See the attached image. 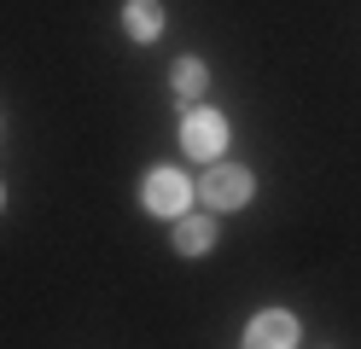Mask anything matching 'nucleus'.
<instances>
[{"label":"nucleus","instance_id":"1","mask_svg":"<svg viewBox=\"0 0 361 349\" xmlns=\"http://www.w3.org/2000/svg\"><path fill=\"white\" fill-rule=\"evenodd\" d=\"M228 116L210 111V105H192L187 116H180V152L198 157V163H216L221 152H228Z\"/></svg>","mask_w":361,"mask_h":349},{"label":"nucleus","instance_id":"2","mask_svg":"<svg viewBox=\"0 0 361 349\" xmlns=\"http://www.w3.org/2000/svg\"><path fill=\"white\" fill-rule=\"evenodd\" d=\"M140 204L152 209V216L180 221V216L192 209V180L180 175V169H169V163H157V169L146 175V186H140Z\"/></svg>","mask_w":361,"mask_h":349},{"label":"nucleus","instance_id":"3","mask_svg":"<svg viewBox=\"0 0 361 349\" xmlns=\"http://www.w3.org/2000/svg\"><path fill=\"white\" fill-rule=\"evenodd\" d=\"M257 192V180L245 163H210V175L198 180V198H204L210 209H245Z\"/></svg>","mask_w":361,"mask_h":349},{"label":"nucleus","instance_id":"4","mask_svg":"<svg viewBox=\"0 0 361 349\" xmlns=\"http://www.w3.org/2000/svg\"><path fill=\"white\" fill-rule=\"evenodd\" d=\"M245 349H298V314H286V309L251 314V326H245Z\"/></svg>","mask_w":361,"mask_h":349},{"label":"nucleus","instance_id":"5","mask_svg":"<svg viewBox=\"0 0 361 349\" xmlns=\"http://www.w3.org/2000/svg\"><path fill=\"white\" fill-rule=\"evenodd\" d=\"M123 30H128V41L152 47L157 35H164V0H128L123 6Z\"/></svg>","mask_w":361,"mask_h":349},{"label":"nucleus","instance_id":"6","mask_svg":"<svg viewBox=\"0 0 361 349\" xmlns=\"http://www.w3.org/2000/svg\"><path fill=\"white\" fill-rule=\"evenodd\" d=\"M169 245H175L180 256H204V250L216 245V221H204V216H192V209H187V216L175 221V233H169Z\"/></svg>","mask_w":361,"mask_h":349},{"label":"nucleus","instance_id":"7","mask_svg":"<svg viewBox=\"0 0 361 349\" xmlns=\"http://www.w3.org/2000/svg\"><path fill=\"white\" fill-rule=\"evenodd\" d=\"M169 82H175L180 99H192V105H198V99H204V87H210V70H204V59H192V53H187V59H175V64H169Z\"/></svg>","mask_w":361,"mask_h":349},{"label":"nucleus","instance_id":"8","mask_svg":"<svg viewBox=\"0 0 361 349\" xmlns=\"http://www.w3.org/2000/svg\"><path fill=\"white\" fill-rule=\"evenodd\" d=\"M0 209H6V186H0Z\"/></svg>","mask_w":361,"mask_h":349}]
</instances>
